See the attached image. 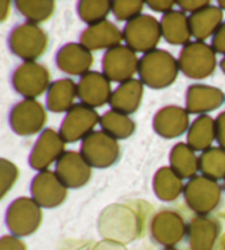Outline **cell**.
<instances>
[{"mask_svg":"<svg viewBox=\"0 0 225 250\" xmlns=\"http://www.w3.org/2000/svg\"><path fill=\"white\" fill-rule=\"evenodd\" d=\"M214 43L220 53H225V23L219 28L214 38Z\"/></svg>","mask_w":225,"mask_h":250,"instance_id":"6da1fadb","label":"cell"},{"mask_svg":"<svg viewBox=\"0 0 225 250\" xmlns=\"http://www.w3.org/2000/svg\"><path fill=\"white\" fill-rule=\"evenodd\" d=\"M219 132H220L219 141L221 142V144L223 145V146L225 148V114H223V115H222V117H221Z\"/></svg>","mask_w":225,"mask_h":250,"instance_id":"7a4b0ae2","label":"cell"},{"mask_svg":"<svg viewBox=\"0 0 225 250\" xmlns=\"http://www.w3.org/2000/svg\"><path fill=\"white\" fill-rule=\"evenodd\" d=\"M222 67H223V71L225 72V60L222 62Z\"/></svg>","mask_w":225,"mask_h":250,"instance_id":"3957f363","label":"cell"}]
</instances>
